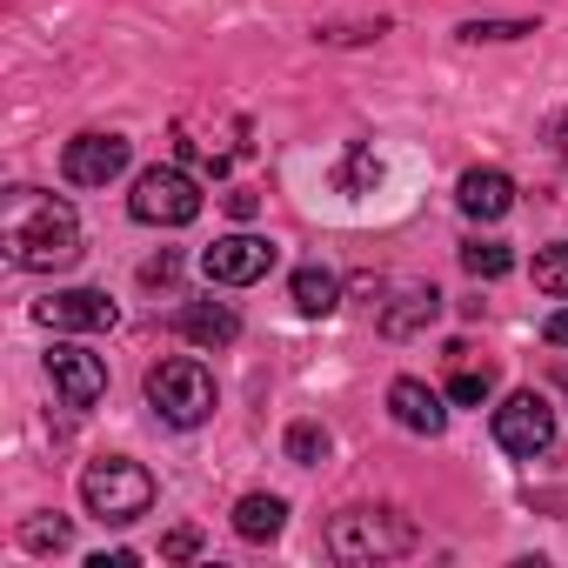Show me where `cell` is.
<instances>
[{
    "label": "cell",
    "instance_id": "277c9868",
    "mask_svg": "<svg viewBox=\"0 0 568 568\" xmlns=\"http://www.w3.org/2000/svg\"><path fill=\"white\" fill-rule=\"evenodd\" d=\"M148 408L168 422V428H201L214 415V375L194 362V355H174L148 375Z\"/></svg>",
    "mask_w": 568,
    "mask_h": 568
},
{
    "label": "cell",
    "instance_id": "52a82bcc",
    "mask_svg": "<svg viewBox=\"0 0 568 568\" xmlns=\"http://www.w3.org/2000/svg\"><path fill=\"white\" fill-rule=\"evenodd\" d=\"M281 261V247L267 234H221L207 254H201V274L214 281V288H254V281Z\"/></svg>",
    "mask_w": 568,
    "mask_h": 568
},
{
    "label": "cell",
    "instance_id": "7c38bea8",
    "mask_svg": "<svg viewBox=\"0 0 568 568\" xmlns=\"http://www.w3.org/2000/svg\"><path fill=\"white\" fill-rule=\"evenodd\" d=\"M455 201H462L468 221H501V214L515 207V181H508L501 168H468L462 187H455Z\"/></svg>",
    "mask_w": 568,
    "mask_h": 568
},
{
    "label": "cell",
    "instance_id": "44dd1931",
    "mask_svg": "<svg viewBox=\"0 0 568 568\" xmlns=\"http://www.w3.org/2000/svg\"><path fill=\"white\" fill-rule=\"evenodd\" d=\"M535 288L555 295V302H568V241H555V247L535 254Z\"/></svg>",
    "mask_w": 568,
    "mask_h": 568
},
{
    "label": "cell",
    "instance_id": "d4e9b609",
    "mask_svg": "<svg viewBox=\"0 0 568 568\" xmlns=\"http://www.w3.org/2000/svg\"><path fill=\"white\" fill-rule=\"evenodd\" d=\"M134 561H141V555H134V548H101V555H94V561H88V568H134Z\"/></svg>",
    "mask_w": 568,
    "mask_h": 568
},
{
    "label": "cell",
    "instance_id": "9c48e42d",
    "mask_svg": "<svg viewBox=\"0 0 568 568\" xmlns=\"http://www.w3.org/2000/svg\"><path fill=\"white\" fill-rule=\"evenodd\" d=\"M48 382H54V395H61L68 408H94V402L108 395V362H101L94 348L61 342V348L48 355Z\"/></svg>",
    "mask_w": 568,
    "mask_h": 568
},
{
    "label": "cell",
    "instance_id": "e0dca14e",
    "mask_svg": "<svg viewBox=\"0 0 568 568\" xmlns=\"http://www.w3.org/2000/svg\"><path fill=\"white\" fill-rule=\"evenodd\" d=\"M435 315H442V295H435V288H408V295H402V308H388V315H382V335H415V328H422V322H435Z\"/></svg>",
    "mask_w": 568,
    "mask_h": 568
},
{
    "label": "cell",
    "instance_id": "8fae6325",
    "mask_svg": "<svg viewBox=\"0 0 568 568\" xmlns=\"http://www.w3.org/2000/svg\"><path fill=\"white\" fill-rule=\"evenodd\" d=\"M388 415H395L408 435H442V428H448V408H442V395H435L428 382H415V375H402V382L388 388Z\"/></svg>",
    "mask_w": 568,
    "mask_h": 568
},
{
    "label": "cell",
    "instance_id": "4fadbf2b",
    "mask_svg": "<svg viewBox=\"0 0 568 568\" xmlns=\"http://www.w3.org/2000/svg\"><path fill=\"white\" fill-rule=\"evenodd\" d=\"M181 335H187L194 348H227V342L241 335V315H234L227 302H194V308H181Z\"/></svg>",
    "mask_w": 568,
    "mask_h": 568
},
{
    "label": "cell",
    "instance_id": "ac0fdd59",
    "mask_svg": "<svg viewBox=\"0 0 568 568\" xmlns=\"http://www.w3.org/2000/svg\"><path fill=\"white\" fill-rule=\"evenodd\" d=\"M462 267H468L475 281H501V274L515 267V254H508V241H481V234H468V241H462Z\"/></svg>",
    "mask_w": 568,
    "mask_h": 568
},
{
    "label": "cell",
    "instance_id": "ffe728a7",
    "mask_svg": "<svg viewBox=\"0 0 568 568\" xmlns=\"http://www.w3.org/2000/svg\"><path fill=\"white\" fill-rule=\"evenodd\" d=\"M68 541H74V528H68L61 515H34V521L21 528V548H28V555H61Z\"/></svg>",
    "mask_w": 568,
    "mask_h": 568
},
{
    "label": "cell",
    "instance_id": "7a4b0ae2",
    "mask_svg": "<svg viewBox=\"0 0 568 568\" xmlns=\"http://www.w3.org/2000/svg\"><path fill=\"white\" fill-rule=\"evenodd\" d=\"M81 501H88L94 521L128 528V521H141L154 508V475L141 462H128V455H101V462L81 468Z\"/></svg>",
    "mask_w": 568,
    "mask_h": 568
},
{
    "label": "cell",
    "instance_id": "4316f807",
    "mask_svg": "<svg viewBox=\"0 0 568 568\" xmlns=\"http://www.w3.org/2000/svg\"><path fill=\"white\" fill-rule=\"evenodd\" d=\"M141 281H161V288H168V281H174V254H161V261H148V267H141Z\"/></svg>",
    "mask_w": 568,
    "mask_h": 568
},
{
    "label": "cell",
    "instance_id": "f1b7e54d",
    "mask_svg": "<svg viewBox=\"0 0 568 568\" xmlns=\"http://www.w3.org/2000/svg\"><path fill=\"white\" fill-rule=\"evenodd\" d=\"M561 154H568V121H561Z\"/></svg>",
    "mask_w": 568,
    "mask_h": 568
},
{
    "label": "cell",
    "instance_id": "7402d4cb",
    "mask_svg": "<svg viewBox=\"0 0 568 568\" xmlns=\"http://www.w3.org/2000/svg\"><path fill=\"white\" fill-rule=\"evenodd\" d=\"M288 462H295V468L328 462V428H322V422H295V428H288Z\"/></svg>",
    "mask_w": 568,
    "mask_h": 568
},
{
    "label": "cell",
    "instance_id": "484cf974",
    "mask_svg": "<svg viewBox=\"0 0 568 568\" xmlns=\"http://www.w3.org/2000/svg\"><path fill=\"white\" fill-rule=\"evenodd\" d=\"M541 335H548V348H568V308H555V315H548V328H541Z\"/></svg>",
    "mask_w": 568,
    "mask_h": 568
},
{
    "label": "cell",
    "instance_id": "9a60e30c",
    "mask_svg": "<svg viewBox=\"0 0 568 568\" xmlns=\"http://www.w3.org/2000/svg\"><path fill=\"white\" fill-rule=\"evenodd\" d=\"M281 528H288V501L281 495H241L234 501V535L241 541H274Z\"/></svg>",
    "mask_w": 568,
    "mask_h": 568
},
{
    "label": "cell",
    "instance_id": "d6986e66",
    "mask_svg": "<svg viewBox=\"0 0 568 568\" xmlns=\"http://www.w3.org/2000/svg\"><path fill=\"white\" fill-rule=\"evenodd\" d=\"M488 395H495V368H488V362H481V368H468V362H462V368H455V382H448V402H455V408H481Z\"/></svg>",
    "mask_w": 568,
    "mask_h": 568
},
{
    "label": "cell",
    "instance_id": "8992f818",
    "mask_svg": "<svg viewBox=\"0 0 568 568\" xmlns=\"http://www.w3.org/2000/svg\"><path fill=\"white\" fill-rule=\"evenodd\" d=\"M495 442L515 455V462H535L555 448V408L535 395V388H515L501 408H495Z\"/></svg>",
    "mask_w": 568,
    "mask_h": 568
},
{
    "label": "cell",
    "instance_id": "6da1fadb",
    "mask_svg": "<svg viewBox=\"0 0 568 568\" xmlns=\"http://www.w3.org/2000/svg\"><path fill=\"white\" fill-rule=\"evenodd\" d=\"M0 247H8V261L28 267V274L74 267L81 261V214L61 194L8 187V201H0Z\"/></svg>",
    "mask_w": 568,
    "mask_h": 568
},
{
    "label": "cell",
    "instance_id": "603a6c76",
    "mask_svg": "<svg viewBox=\"0 0 568 568\" xmlns=\"http://www.w3.org/2000/svg\"><path fill=\"white\" fill-rule=\"evenodd\" d=\"M455 34L462 41H521V34H535V21H462Z\"/></svg>",
    "mask_w": 568,
    "mask_h": 568
},
{
    "label": "cell",
    "instance_id": "5b68a950",
    "mask_svg": "<svg viewBox=\"0 0 568 568\" xmlns=\"http://www.w3.org/2000/svg\"><path fill=\"white\" fill-rule=\"evenodd\" d=\"M128 214L148 221V227H187L201 214V181L187 168H148V174H134Z\"/></svg>",
    "mask_w": 568,
    "mask_h": 568
},
{
    "label": "cell",
    "instance_id": "2e32d148",
    "mask_svg": "<svg viewBox=\"0 0 568 568\" xmlns=\"http://www.w3.org/2000/svg\"><path fill=\"white\" fill-rule=\"evenodd\" d=\"M335 187H342V194H375V187H382V154H375V141H355V148L342 154Z\"/></svg>",
    "mask_w": 568,
    "mask_h": 568
},
{
    "label": "cell",
    "instance_id": "30bf717a",
    "mask_svg": "<svg viewBox=\"0 0 568 568\" xmlns=\"http://www.w3.org/2000/svg\"><path fill=\"white\" fill-rule=\"evenodd\" d=\"M121 168H128V141H121V134H74V141L61 148V174H68L74 187H108Z\"/></svg>",
    "mask_w": 568,
    "mask_h": 568
},
{
    "label": "cell",
    "instance_id": "83f0119b",
    "mask_svg": "<svg viewBox=\"0 0 568 568\" xmlns=\"http://www.w3.org/2000/svg\"><path fill=\"white\" fill-rule=\"evenodd\" d=\"M227 214H234V221H247V214H254V194H247V187H234V194H227Z\"/></svg>",
    "mask_w": 568,
    "mask_h": 568
},
{
    "label": "cell",
    "instance_id": "5bb4252c",
    "mask_svg": "<svg viewBox=\"0 0 568 568\" xmlns=\"http://www.w3.org/2000/svg\"><path fill=\"white\" fill-rule=\"evenodd\" d=\"M288 295H295V308H302V315H335V308H342V274H335V267H322V261H308V267H295Z\"/></svg>",
    "mask_w": 568,
    "mask_h": 568
},
{
    "label": "cell",
    "instance_id": "3957f363",
    "mask_svg": "<svg viewBox=\"0 0 568 568\" xmlns=\"http://www.w3.org/2000/svg\"><path fill=\"white\" fill-rule=\"evenodd\" d=\"M422 535L408 515L395 508H342L328 521V555L335 561H388V555H408Z\"/></svg>",
    "mask_w": 568,
    "mask_h": 568
},
{
    "label": "cell",
    "instance_id": "ba28073f",
    "mask_svg": "<svg viewBox=\"0 0 568 568\" xmlns=\"http://www.w3.org/2000/svg\"><path fill=\"white\" fill-rule=\"evenodd\" d=\"M34 322L54 328V335H101V328L121 322V308H114L101 288H61V295L34 302Z\"/></svg>",
    "mask_w": 568,
    "mask_h": 568
},
{
    "label": "cell",
    "instance_id": "cb8c5ba5",
    "mask_svg": "<svg viewBox=\"0 0 568 568\" xmlns=\"http://www.w3.org/2000/svg\"><path fill=\"white\" fill-rule=\"evenodd\" d=\"M194 548H201V535H194V528H174V535L161 541V561H187Z\"/></svg>",
    "mask_w": 568,
    "mask_h": 568
}]
</instances>
